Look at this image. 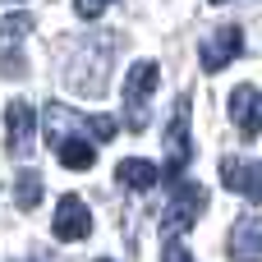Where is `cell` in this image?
I'll return each instance as SVG.
<instances>
[{
  "instance_id": "2",
  "label": "cell",
  "mask_w": 262,
  "mask_h": 262,
  "mask_svg": "<svg viewBox=\"0 0 262 262\" xmlns=\"http://www.w3.org/2000/svg\"><path fill=\"white\" fill-rule=\"evenodd\" d=\"M203 207H207V189L203 184H180L175 193H170V203H166V212H161V230H166V239H175V235H184L198 216H203Z\"/></svg>"
},
{
  "instance_id": "15",
  "label": "cell",
  "mask_w": 262,
  "mask_h": 262,
  "mask_svg": "<svg viewBox=\"0 0 262 262\" xmlns=\"http://www.w3.org/2000/svg\"><path fill=\"white\" fill-rule=\"evenodd\" d=\"M161 262H193V258H189V249H184V244H175V239H170V244L161 249Z\"/></svg>"
},
{
  "instance_id": "17",
  "label": "cell",
  "mask_w": 262,
  "mask_h": 262,
  "mask_svg": "<svg viewBox=\"0 0 262 262\" xmlns=\"http://www.w3.org/2000/svg\"><path fill=\"white\" fill-rule=\"evenodd\" d=\"M101 262H106V258H101Z\"/></svg>"
},
{
  "instance_id": "5",
  "label": "cell",
  "mask_w": 262,
  "mask_h": 262,
  "mask_svg": "<svg viewBox=\"0 0 262 262\" xmlns=\"http://www.w3.org/2000/svg\"><path fill=\"white\" fill-rule=\"evenodd\" d=\"M51 235H55V239H64V244H74V239H88V235H92V212L83 207V198H74V193H64V198H60V207H55V216H51Z\"/></svg>"
},
{
  "instance_id": "1",
  "label": "cell",
  "mask_w": 262,
  "mask_h": 262,
  "mask_svg": "<svg viewBox=\"0 0 262 262\" xmlns=\"http://www.w3.org/2000/svg\"><path fill=\"white\" fill-rule=\"evenodd\" d=\"M157 78H161V69H157L152 60H138V64L129 69V78H124V124H129L134 134L147 129V101H152V92H157Z\"/></svg>"
},
{
  "instance_id": "4",
  "label": "cell",
  "mask_w": 262,
  "mask_h": 262,
  "mask_svg": "<svg viewBox=\"0 0 262 262\" xmlns=\"http://www.w3.org/2000/svg\"><path fill=\"white\" fill-rule=\"evenodd\" d=\"M32 143H37V115H32V106L28 101H9L5 106V147H9V157H28Z\"/></svg>"
},
{
  "instance_id": "9",
  "label": "cell",
  "mask_w": 262,
  "mask_h": 262,
  "mask_svg": "<svg viewBox=\"0 0 262 262\" xmlns=\"http://www.w3.org/2000/svg\"><path fill=\"white\" fill-rule=\"evenodd\" d=\"M28 32H32V18H28V14H9V18H0V69H5V74H14V78L23 74V64H18L14 46H18Z\"/></svg>"
},
{
  "instance_id": "14",
  "label": "cell",
  "mask_w": 262,
  "mask_h": 262,
  "mask_svg": "<svg viewBox=\"0 0 262 262\" xmlns=\"http://www.w3.org/2000/svg\"><path fill=\"white\" fill-rule=\"evenodd\" d=\"M106 5H111V0H74L78 18H101V14H106Z\"/></svg>"
},
{
  "instance_id": "7",
  "label": "cell",
  "mask_w": 262,
  "mask_h": 262,
  "mask_svg": "<svg viewBox=\"0 0 262 262\" xmlns=\"http://www.w3.org/2000/svg\"><path fill=\"white\" fill-rule=\"evenodd\" d=\"M221 184H226L230 193H244L249 203H262V166H253V161L226 157V161H221Z\"/></svg>"
},
{
  "instance_id": "11",
  "label": "cell",
  "mask_w": 262,
  "mask_h": 262,
  "mask_svg": "<svg viewBox=\"0 0 262 262\" xmlns=\"http://www.w3.org/2000/svg\"><path fill=\"white\" fill-rule=\"evenodd\" d=\"M51 147H55V157H60L64 170H88V166L97 161V147H92L83 134H64V138H55Z\"/></svg>"
},
{
  "instance_id": "13",
  "label": "cell",
  "mask_w": 262,
  "mask_h": 262,
  "mask_svg": "<svg viewBox=\"0 0 262 262\" xmlns=\"http://www.w3.org/2000/svg\"><path fill=\"white\" fill-rule=\"evenodd\" d=\"M14 203H18L23 212H32V207L41 203V175H37V170H18V180H14Z\"/></svg>"
},
{
  "instance_id": "6",
  "label": "cell",
  "mask_w": 262,
  "mask_h": 262,
  "mask_svg": "<svg viewBox=\"0 0 262 262\" xmlns=\"http://www.w3.org/2000/svg\"><path fill=\"white\" fill-rule=\"evenodd\" d=\"M239 51H244V28H239V23H226V28H216V32L203 41V69H207V74H221Z\"/></svg>"
},
{
  "instance_id": "8",
  "label": "cell",
  "mask_w": 262,
  "mask_h": 262,
  "mask_svg": "<svg viewBox=\"0 0 262 262\" xmlns=\"http://www.w3.org/2000/svg\"><path fill=\"white\" fill-rule=\"evenodd\" d=\"M230 120L244 138H258L262 134V92L258 88H235L230 92Z\"/></svg>"
},
{
  "instance_id": "12",
  "label": "cell",
  "mask_w": 262,
  "mask_h": 262,
  "mask_svg": "<svg viewBox=\"0 0 262 262\" xmlns=\"http://www.w3.org/2000/svg\"><path fill=\"white\" fill-rule=\"evenodd\" d=\"M115 180H120L124 189H138V193H143V189H152V184L161 180V170H157L152 161H143V157H124V161L115 166Z\"/></svg>"
},
{
  "instance_id": "16",
  "label": "cell",
  "mask_w": 262,
  "mask_h": 262,
  "mask_svg": "<svg viewBox=\"0 0 262 262\" xmlns=\"http://www.w3.org/2000/svg\"><path fill=\"white\" fill-rule=\"evenodd\" d=\"M212 5H226V0H212Z\"/></svg>"
},
{
  "instance_id": "10",
  "label": "cell",
  "mask_w": 262,
  "mask_h": 262,
  "mask_svg": "<svg viewBox=\"0 0 262 262\" xmlns=\"http://www.w3.org/2000/svg\"><path fill=\"white\" fill-rule=\"evenodd\" d=\"M230 258L235 262H262V221L258 216H239L230 230Z\"/></svg>"
},
{
  "instance_id": "3",
  "label": "cell",
  "mask_w": 262,
  "mask_h": 262,
  "mask_svg": "<svg viewBox=\"0 0 262 262\" xmlns=\"http://www.w3.org/2000/svg\"><path fill=\"white\" fill-rule=\"evenodd\" d=\"M189 157H193V143H189V97H180L175 101V120H170V129H166V180H180L184 175V166H189Z\"/></svg>"
}]
</instances>
